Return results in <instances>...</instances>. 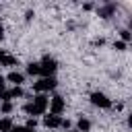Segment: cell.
<instances>
[{"instance_id": "25", "label": "cell", "mask_w": 132, "mask_h": 132, "mask_svg": "<svg viewBox=\"0 0 132 132\" xmlns=\"http://www.w3.org/2000/svg\"><path fill=\"white\" fill-rule=\"evenodd\" d=\"M68 132H76V130H68Z\"/></svg>"}, {"instance_id": "12", "label": "cell", "mask_w": 132, "mask_h": 132, "mask_svg": "<svg viewBox=\"0 0 132 132\" xmlns=\"http://www.w3.org/2000/svg\"><path fill=\"white\" fill-rule=\"evenodd\" d=\"M27 74H31V76H39V64H37V62H31V64L27 66Z\"/></svg>"}, {"instance_id": "24", "label": "cell", "mask_w": 132, "mask_h": 132, "mask_svg": "<svg viewBox=\"0 0 132 132\" xmlns=\"http://www.w3.org/2000/svg\"><path fill=\"white\" fill-rule=\"evenodd\" d=\"M0 39H4V27L0 25Z\"/></svg>"}, {"instance_id": "14", "label": "cell", "mask_w": 132, "mask_h": 132, "mask_svg": "<svg viewBox=\"0 0 132 132\" xmlns=\"http://www.w3.org/2000/svg\"><path fill=\"white\" fill-rule=\"evenodd\" d=\"M120 37H122V41H124V43H128L132 35H130V31H128V29H122V31H120Z\"/></svg>"}, {"instance_id": "5", "label": "cell", "mask_w": 132, "mask_h": 132, "mask_svg": "<svg viewBox=\"0 0 132 132\" xmlns=\"http://www.w3.org/2000/svg\"><path fill=\"white\" fill-rule=\"evenodd\" d=\"M64 107H66V103H64V97H60V95H54L52 99H50V113H56V116H60L62 111H64Z\"/></svg>"}, {"instance_id": "18", "label": "cell", "mask_w": 132, "mask_h": 132, "mask_svg": "<svg viewBox=\"0 0 132 132\" xmlns=\"http://www.w3.org/2000/svg\"><path fill=\"white\" fill-rule=\"evenodd\" d=\"M60 126H62L64 130H70V126H72V122H70V120H62V124H60Z\"/></svg>"}, {"instance_id": "22", "label": "cell", "mask_w": 132, "mask_h": 132, "mask_svg": "<svg viewBox=\"0 0 132 132\" xmlns=\"http://www.w3.org/2000/svg\"><path fill=\"white\" fill-rule=\"evenodd\" d=\"M82 8H85V10H93V4H91V2H87V4L82 6Z\"/></svg>"}, {"instance_id": "21", "label": "cell", "mask_w": 132, "mask_h": 132, "mask_svg": "<svg viewBox=\"0 0 132 132\" xmlns=\"http://www.w3.org/2000/svg\"><path fill=\"white\" fill-rule=\"evenodd\" d=\"M103 43H105V39H101V37L99 39H93V45H103Z\"/></svg>"}, {"instance_id": "2", "label": "cell", "mask_w": 132, "mask_h": 132, "mask_svg": "<svg viewBox=\"0 0 132 132\" xmlns=\"http://www.w3.org/2000/svg\"><path fill=\"white\" fill-rule=\"evenodd\" d=\"M56 78L54 76H50V78H39L37 82H33V91L35 93H47V91H52V89H56Z\"/></svg>"}, {"instance_id": "4", "label": "cell", "mask_w": 132, "mask_h": 132, "mask_svg": "<svg viewBox=\"0 0 132 132\" xmlns=\"http://www.w3.org/2000/svg\"><path fill=\"white\" fill-rule=\"evenodd\" d=\"M33 109H35V116H41V113H45V109H47V105H50V99L43 95V93H37L35 97H33Z\"/></svg>"}, {"instance_id": "13", "label": "cell", "mask_w": 132, "mask_h": 132, "mask_svg": "<svg viewBox=\"0 0 132 132\" xmlns=\"http://www.w3.org/2000/svg\"><path fill=\"white\" fill-rule=\"evenodd\" d=\"M12 109H14V107H12L10 101H2V105H0V111H2V113H10Z\"/></svg>"}, {"instance_id": "7", "label": "cell", "mask_w": 132, "mask_h": 132, "mask_svg": "<svg viewBox=\"0 0 132 132\" xmlns=\"http://www.w3.org/2000/svg\"><path fill=\"white\" fill-rule=\"evenodd\" d=\"M113 12H116V4H113V2H109V4H105V6H101V8L97 10V14H99L101 19H109Z\"/></svg>"}, {"instance_id": "8", "label": "cell", "mask_w": 132, "mask_h": 132, "mask_svg": "<svg viewBox=\"0 0 132 132\" xmlns=\"http://www.w3.org/2000/svg\"><path fill=\"white\" fill-rule=\"evenodd\" d=\"M6 80H10V82H12L14 87H21V82L25 80V76H23L21 72H16V70H12V72H10L8 76H6Z\"/></svg>"}, {"instance_id": "11", "label": "cell", "mask_w": 132, "mask_h": 132, "mask_svg": "<svg viewBox=\"0 0 132 132\" xmlns=\"http://www.w3.org/2000/svg\"><path fill=\"white\" fill-rule=\"evenodd\" d=\"M16 64H19V60H16L14 56H8V54H6V58L2 60L0 66H8V68H12V66H16Z\"/></svg>"}, {"instance_id": "15", "label": "cell", "mask_w": 132, "mask_h": 132, "mask_svg": "<svg viewBox=\"0 0 132 132\" xmlns=\"http://www.w3.org/2000/svg\"><path fill=\"white\" fill-rule=\"evenodd\" d=\"M25 128H27V130H35V128H37V120H35V118H29Z\"/></svg>"}, {"instance_id": "17", "label": "cell", "mask_w": 132, "mask_h": 132, "mask_svg": "<svg viewBox=\"0 0 132 132\" xmlns=\"http://www.w3.org/2000/svg\"><path fill=\"white\" fill-rule=\"evenodd\" d=\"M10 132H31V130H27L25 126H12V130Z\"/></svg>"}, {"instance_id": "20", "label": "cell", "mask_w": 132, "mask_h": 132, "mask_svg": "<svg viewBox=\"0 0 132 132\" xmlns=\"http://www.w3.org/2000/svg\"><path fill=\"white\" fill-rule=\"evenodd\" d=\"M33 16H35V12H33V10H27V12H25V21H31Z\"/></svg>"}, {"instance_id": "3", "label": "cell", "mask_w": 132, "mask_h": 132, "mask_svg": "<svg viewBox=\"0 0 132 132\" xmlns=\"http://www.w3.org/2000/svg\"><path fill=\"white\" fill-rule=\"evenodd\" d=\"M91 103L95 105V107H101V109H109L111 107V99L107 97V95H103V93H99V91H95V93H91Z\"/></svg>"}, {"instance_id": "1", "label": "cell", "mask_w": 132, "mask_h": 132, "mask_svg": "<svg viewBox=\"0 0 132 132\" xmlns=\"http://www.w3.org/2000/svg\"><path fill=\"white\" fill-rule=\"evenodd\" d=\"M56 70H58V62L54 58H50V56H43V60L39 64V76L41 78H50V76H54Z\"/></svg>"}, {"instance_id": "9", "label": "cell", "mask_w": 132, "mask_h": 132, "mask_svg": "<svg viewBox=\"0 0 132 132\" xmlns=\"http://www.w3.org/2000/svg\"><path fill=\"white\" fill-rule=\"evenodd\" d=\"M89 130H91V122L87 118H80L76 122V132H89Z\"/></svg>"}, {"instance_id": "16", "label": "cell", "mask_w": 132, "mask_h": 132, "mask_svg": "<svg viewBox=\"0 0 132 132\" xmlns=\"http://www.w3.org/2000/svg\"><path fill=\"white\" fill-rule=\"evenodd\" d=\"M126 47H128V43H124V41H116L113 43V50H118V52H124Z\"/></svg>"}, {"instance_id": "23", "label": "cell", "mask_w": 132, "mask_h": 132, "mask_svg": "<svg viewBox=\"0 0 132 132\" xmlns=\"http://www.w3.org/2000/svg\"><path fill=\"white\" fill-rule=\"evenodd\" d=\"M4 58H6V52H4V50H0V64H2V60H4Z\"/></svg>"}, {"instance_id": "6", "label": "cell", "mask_w": 132, "mask_h": 132, "mask_svg": "<svg viewBox=\"0 0 132 132\" xmlns=\"http://www.w3.org/2000/svg\"><path fill=\"white\" fill-rule=\"evenodd\" d=\"M62 124V118L56 116V113H50V116H43V126L45 128H60Z\"/></svg>"}, {"instance_id": "19", "label": "cell", "mask_w": 132, "mask_h": 132, "mask_svg": "<svg viewBox=\"0 0 132 132\" xmlns=\"http://www.w3.org/2000/svg\"><path fill=\"white\" fill-rule=\"evenodd\" d=\"M4 80H6V78L0 74V93H4V91H6V89H4V87H6V82H4Z\"/></svg>"}, {"instance_id": "10", "label": "cell", "mask_w": 132, "mask_h": 132, "mask_svg": "<svg viewBox=\"0 0 132 132\" xmlns=\"http://www.w3.org/2000/svg\"><path fill=\"white\" fill-rule=\"evenodd\" d=\"M12 120L10 118H0V132H10L12 130Z\"/></svg>"}]
</instances>
